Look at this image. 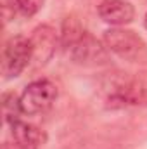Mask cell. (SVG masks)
I'll list each match as a JSON object with an SVG mask.
<instances>
[{
    "instance_id": "obj_13",
    "label": "cell",
    "mask_w": 147,
    "mask_h": 149,
    "mask_svg": "<svg viewBox=\"0 0 147 149\" xmlns=\"http://www.w3.org/2000/svg\"><path fill=\"white\" fill-rule=\"evenodd\" d=\"M146 28H147V16H146Z\"/></svg>"
},
{
    "instance_id": "obj_2",
    "label": "cell",
    "mask_w": 147,
    "mask_h": 149,
    "mask_svg": "<svg viewBox=\"0 0 147 149\" xmlns=\"http://www.w3.org/2000/svg\"><path fill=\"white\" fill-rule=\"evenodd\" d=\"M104 45L106 49L125 57L128 61H139L147 56V49L144 40L132 30L125 28H111L104 33Z\"/></svg>"
},
{
    "instance_id": "obj_10",
    "label": "cell",
    "mask_w": 147,
    "mask_h": 149,
    "mask_svg": "<svg viewBox=\"0 0 147 149\" xmlns=\"http://www.w3.org/2000/svg\"><path fill=\"white\" fill-rule=\"evenodd\" d=\"M16 9L24 16H33L43 7V0H12Z\"/></svg>"
},
{
    "instance_id": "obj_6",
    "label": "cell",
    "mask_w": 147,
    "mask_h": 149,
    "mask_svg": "<svg viewBox=\"0 0 147 149\" xmlns=\"http://www.w3.org/2000/svg\"><path fill=\"white\" fill-rule=\"evenodd\" d=\"M99 16L107 24L125 26V24L133 21L135 9L126 0H104L99 5Z\"/></svg>"
},
{
    "instance_id": "obj_12",
    "label": "cell",
    "mask_w": 147,
    "mask_h": 149,
    "mask_svg": "<svg viewBox=\"0 0 147 149\" xmlns=\"http://www.w3.org/2000/svg\"><path fill=\"white\" fill-rule=\"evenodd\" d=\"M2 149H19L16 144H9V142H3L2 144Z\"/></svg>"
},
{
    "instance_id": "obj_11",
    "label": "cell",
    "mask_w": 147,
    "mask_h": 149,
    "mask_svg": "<svg viewBox=\"0 0 147 149\" xmlns=\"http://www.w3.org/2000/svg\"><path fill=\"white\" fill-rule=\"evenodd\" d=\"M14 12H16V5L14 2L10 3L9 0H2V17H3V24L10 19H14Z\"/></svg>"
},
{
    "instance_id": "obj_3",
    "label": "cell",
    "mask_w": 147,
    "mask_h": 149,
    "mask_svg": "<svg viewBox=\"0 0 147 149\" xmlns=\"http://www.w3.org/2000/svg\"><path fill=\"white\" fill-rule=\"evenodd\" d=\"M19 99L24 114H40L52 108V104L55 102L57 87L50 80H37L26 85Z\"/></svg>"
},
{
    "instance_id": "obj_9",
    "label": "cell",
    "mask_w": 147,
    "mask_h": 149,
    "mask_svg": "<svg viewBox=\"0 0 147 149\" xmlns=\"http://www.w3.org/2000/svg\"><path fill=\"white\" fill-rule=\"evenodd\" d=\"M2 113H3V120L9 125L21 120V114H24L21 108V99L14 92H7L2 95Z\"/></svg>"
},
{
    "instance_id": "obj_7",
    "label": "cell",
    "mask_w": 147,
    "mask_h": 149,
    "mask_svg": "<svg viewBox=\"0 0 147 149\" xmlns=\"http://www.w3.org/2000/svg\"><path fill=\"white\" fill-rule=\"evenodd\" d=\"M10 134L19 149H42L47 141V135L42 128L23 120H17L10 125Z\"/></svg>"
},
{
    "instance_id": "obj_5",
    "label": "cell",
    "mask_w": 147,
    "mask_h": 149,
    "mask_svg": "<svg viewBox=\"0 0 147 149\" xmlns=\"http://www.w3.org/2000/svg\"><path fill=\"white\" fill-rule=\"evenodd\" d=\"M31 49H33V59L38 66L42 64H47V61H50V57L54 56L55 52V47H57V35H55V30L49 24H42L33 30L31 37Z\"/></svg>"
},
{
    "instance_id": "obj_4",
    "label": "cell",
    "mask_w": 147,
    "mask_h": 149,
    "mask_svg": "<svg viewBox=\"0 0 147 149\" xmlns=\"http://www.w3.org/2000/svg\"><path fill=\"white\" fill-rule=\"evenodd\" d=\"M71 59L81 66H102L107 63V50L90 33H85L69 49Z\"/></svg>"
},
{
    "instance_id": "obj_8",
    "label": "cell",
    "mask_w": 147,
    "mask_h": 149,
    "mask_svg": "<svg viewBox=\"0 0 147 149\" xmlns=\"http://www.w3.org/2000/svg\"><path fill=\"white\" fill-rule=\"evenodd\" d=\"M85 33H87V31L83 30L81 23H80L74 16H68V17L62 21V30H61V43H62V47L71 49Z\"/></svg>"
},
{
    "instance_id": "obj_1",
    "label": "cell",
    "mask_w": 147,
    "mask_h": 149,
    "mask_svg": "<svg viewBox=\"0 0 147 149\" xmlns=\"http://www.w3.org/2000/svg\"><path fill=\"white\" fill-rule=\"evenodd\" d=\"M33 59V49L30 38L23 35L12 37L3 47L2 54V74L5 80L16 78L24 71V68Z\"/></svg>"
}]
</instances>
